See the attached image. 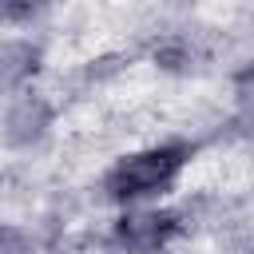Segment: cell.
I'll use <instances>...</instances> for the list:
<instances>
[{
    "mask_svg": "<svg viewBox=\"0 0 254 254\" xmlns=\"http://www.w3.org/2000/svg\"><path fill=\"white\" fill-rule=\"evenodd\" d=\"M48 127H52V103L36 91H16V99L4 111L0 135L8 147H32L48 135Z\"/></svg>",
    "mask_w": 254,
    "mask_h": 254,
    "instance_id": "3957f363",
    "label": "cell"
},
{
    "mask_svg": "<svg viewBox=\"0 0 254 254\" xmlns=\"http://www.w3.org/2000/svg\"><path fill=\"white\" fill-rule=\"evenodd\" d=\"M250 254H254V250H250Z\"/></svg>",
    "mask_w": 254,
    "mask_h": 254,
    "instance_id": "52a82bcc",
    "label": "cell"
},
{
    "mask_svg": "<svg viewBox=\"0 0 254 254\" xmlns=\"http://www.w3.org/2000/svg\"><path fill=\"white\" fill-rule=\"evenodd\" d=\"M238 83H246V87H254V60H250V64H246V67L238 71Z\"/></svg>",
    "mask_w": 254,
    "mask_h": 254,
    "instance_id": "8992f818",
    "label": "cell"
},
{
    "mask_svg": "<svg viewBox=\"0 0 254 254\" xmlns=\"http://www.w3.org/2000/svg\"><path fill=\"white\" fill-rule=\"evenodd\" d=\"M56 0H0V20L8 24H24V20H36L44 8H52Z\"/></svg>",
    "mask_w": 254,
    "mask_h": 254,
    "instance_id": "5b68a950",
    "label": "cell"
},
{
    "mask_svg": "<svg viewBox=\"0 0 254 254\" xmlns=\"http://www.w3.org/2000/svg\"><path fill=\"white\" fill-rule=\"evenodd\" d=\"M40 71V48L32 40H0V95H16Z\"/></svg>",
    "mask_w": 254,
    "mask_h": 254,
    "instance_id": "277c9868",
    "label": "cell"
},
{
    "mask_svg": "<svg viewBox=\"0 0 254 254\" xmlns=\"http://www.w3.org/2000/svg\"><path fill=\"white\" fill-rule=\"evenodd\" d=\"M183 234V214L167 206H127L111 222V246L123 254H159Z\"/></svg>",
    "mask_w": 254,
    "mask_h": 254,
    "instance_id": "7a4b0ae2",
    "label": "cell"
},
{
    "mask_svg": "<svg viewBox=\"0 0 254 254\" xmlns=\"http://www.w3.org/2000/svg\"><path fill=\"white\" fill-rule=\"evenodd\" d=\"M190 143H179V139H167V143H151V147H139L123 159H115L103 175V194L119 206H139L155 194H167L179 175L187 171L190 163Z\"/></svg>",
    "mask_w": 254,
    "mask_h": 254,
    "instance_id": "6da1fadb",
    "label": "cell"
}]
</instances>
